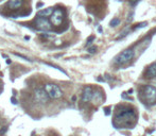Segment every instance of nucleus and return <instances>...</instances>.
Returning a JSON list of instances; mask_svg holds the SVG:
<instances>
[{"label": "nucleus", "instance_id": "25", "mask_svg": "<svg viewBox=\"0 0 156 136\" xmlns=\"http://www.w3.org/2000/svg\"><path fill=\"white\" fill-rule=\"evenodd\" d=\"M44 5V2H38L37 3V8H40V6Z\"/></svg>", "mask_w": 156, "mask_h": 136}, {"label": "nucleus", "instance_id": "7", "mask_svg": "<svg viewBox=\"0 0 156 136\" xmlns=\"http://www.w3.org/2000/svg\"><path fill=\"white\" fill-rule=\"evenodd\" d=\"M94 94L95 92L92 90V88L90 86H85L83 89V94H82V100L84 102H88L94 98Z\"/></svg>", "mask_w": 156, "mask_h": 136}, {"label": "nucleus", "instance_id": "23", "mask_svg": "<svg viewBox=\"0 0 156 136\" xmlns=\"http://www.w3.org/2000/svg\"><path fill=\"white\" fill-rule=\"evenodd\" d=\"M11 102H12V104H15V105H16V104L18 103L17 100L14 98V97H12V98H11Z\"/></svg>", "mask_w": 156, "mask_h": 136}, {"label": "nucleus", "instance_id": "8", "mask_svg": "<svg viewBox=\"0 0 156 136\" xmlns=\"http://www.w3.org/2000/svg\"><path fill=\"white\" fill-rule=\"evenodd\" d=\"M22 3L24 0H9L5 8H8L9 10H18L22 5Z\"/></svg>", "mask_w": 156, "mask_h": 136}, {"label": "nucleus", "instance_id": "18", "mask_svg": "<svg viewBox=\"0 0 156 136\" xmlns=\"http://www.w3.org/2000/svg\"><path fill=\"white\" fill-rule=\"evenodd\" d=\"M14 54L16 56H19V58H24V60H26V61H28V62H31V60L28 58V56H26V55H22V54H19V53H15L14 52Z\"/></svg>", "mask_w": 156, "mask_h": 136}, {"label": "nucleus", "instance_id": "6", "mask_svg": "<svg viewBox=\"0 0 156 136\" xmlns=\"http://www.w3.org/2000/svg\"><path fill=\"white\" fill-rule=\"evenodd\" d=\"M34 97H35V100L38 103H42V104H46L49 101V98H50L49 95L47 94V92L45 90V88H40V87H37L35 89Z\"/></svg>", "mask_w": 156, "mask_h": 136}, {"label": "nucleus", "instance_id": "11", "mask_svg": "<svg viewBox=\"0 0 156 136\" xmlns=\"http://www.w3.org/2000/svg\"><path fill=\"white\" fill-rule=\"evenodd\" d=\"M109 24H110V27H117V26H119L120 24V19L119 18H113L112 20H110V22H109Z\"/></svg>", "mask_w": 156, "mask_h": 136}, {"label": "nucleus", "instance_id": "12", "mask_svg": "<svg viewBox=\"0 0 156 136\" xmlns=\"http://www.w3.org/2000/svg\"><path fill=\"white\" fill-rule=\"evenodd\" d=\"M146 26H148V22H147V21H142V22H139V24H135V26L133 27V29H134V30H136V29H141V28H144Z\"/></svg>", "mask_w": 156, "mask_h": 136}, {"label": "nucleus", "instance_id": "2", "mask_svg": "<svg viewBox=\"0 0 156 136\" xmlns=\"http://www.w3.org/2000/svg\"><path fill=\"white\" fill-rule=\"evenodd\" d=\"M45 90L47 92V94L49 95L51 99H60L63 96V92L61 89V87L53 83H47L44 85Z\"/></svg>", "mask_w": 156, "mask_h": 136}, {"label": "nucleus", "instance_id": "5", "mask_svg": "<svg viewBox=\"0 0 156 136\" xmlns=\"http://www.w3.org/2000/svg\"><path fill=\"white\" fill-rule=\"evenodd\" d=\"M143 94L147 101L153 104L156 101V88L152 85H147L143 87Z\"/></svg>", "mask_w": 156, "mask_h": 136}, {"label": "nucleus", "instance_id": "26", "mask_svg": "<svg viewBox=\"0 0 156 136\" xmlns=\"http://www.w3.org/2000/svg\"><path fill=\"white\" fill-rule=\"evenodd\" d=\"M98 31H99V32H102V28H101V27H99V28H98Z\"/></svg>", "mask_w": 156, "mask_h": 136}, {"label": "nucleus", "instance_id": "10", "mask_svg": "<svg viewBox=\"0 0 156 136\" xmlns=\"http://www.w3.org/2000/svg\"><path fill=\"white\" fill-rule=\"evenodd\" d=\"M54 9L53 8H48V9H44V10L42 11H38L37 13V16L39 17H45V18H48L50 17L52 15V13H53Z\"/></svg>", "mask_w": 156, "mask_h": 136}, {"label": "nucleus", "instance_id": "9", "mask_svg": "<svg viewBox=\"0 0 156 136\" xmlns=\"http://www.w3.org/2000/svg\"><path fill=\"white\" fill-rule=\"evenodd\" d=\"M146 78L149 79H152L156 77V63H153L152 65L148 67V70H147V73H146Z\"/></svg>", "mask_w": 156, "mask_h": 136}, {"label": "nucleus", "instance_id": "27", "mask_svg": "<svg viewBox=\"0 0 156 136\" xmlns=\"http://www.w3.org/2000/svg\"><path fill=\"white\" fill-rule=\"evenodd\" d=\"M76 96H73V97H72V101L74 102V101H76Z\"/></svg>", "mask_w": 156, "mask_h": 136}, {"label": "nucleus", "instance_id": "14", "mask_svg": "<svg viewBox=\"0 0 156 136\" xmlns=\"http://www.w3.org/2000/svg\"><path fill=\"white\" fill-rule=\"evenodd\" d=\"M45 65H47V66H50V67H52V68H55V69L60 70L61 72H63V73H64V74H67L65 70H63L62 68H61V67H58V66H55V65H53V64H50V63H45Z\"/></svg>", "mask_w": 156, "mask_h": 136}, {"label": "nucleus", "instance_id": "24", "mask_svg": "<svg viewBox=\"0 0 156 136\" xmlns=\"http://www.w3.org/2000/svg\"><path fill=\"white\" fill-rule=\"evenodd\" d=\"M49 37H50V36H49L48 34H40V38H44L45 39V38H49Z\"/></svg>", "mask_w": 156, "mask_h": 136}, {"label": "nucleus", "instance_id": "29", "mask_svg": "<svg viewBox=\"0 0 156 136\" xmlns=\"http://www.w3.org/2000/svg\"><path fill=\"white\" fill-rule=\"evenodd\" d=\"M98 81H101V82H102V81H104V80L102 78H98Z\"/></svg>", "mask_w": 156, "mask_h": 136}, {"label": "nucleus", "instance_id": "1", "mask_svg": "<svg viewBox=\"0 0 156 136\" xmlns=\"http://www.w3.org/2000/svg\"><path fill=\"white\" fill-rule=\"evenodd\" d=\"M134 55H135V52L133 49H125V50L122 51L120 54H118L115 58L114 63L116 65H124L128 62H130L131 60H133Z\"/></svg>", "mask_w": 156, "mask_h": 136}, {"label": "nucleus", "instance_id": "22", "mask_svg": "<svg viewBox=\"0 0 156 136\" xmlns=\"http://www.w3.org/2000/svg\"><path fill=\"white\" fill-rule=\"evenodd\" d=\"M133 16H134V12H131V14H128V21H132Z\"/></svg>", "mask_w": 156, "mask_h": 136}, {"label": "nucleus", "instance_id": "17", "mask_svg": "<svg viewBox=\"0 0 156 136\" xmlns=\"http://www.w3.org/2000/svg\"><path fill=\"white\" fill-rule=\"evenodd\" d=\"M139 1L140 0H128V3H130L131 6H136Z\"/></svg>", "mask_w": 156, "mask_h": 136}, {"label": "nucleus", "instance_id": "15", "mask_svg": "<svg viewBox=\"0 0 156 136\" xmlns=\"http://www.w3.org/2000/svg\"><path fill=\"white\" fill-rule=\"evenodd\" d=\"M95 38H96V36H94V35L89 36V37L87 38V40H86V47H87V46H90V45H91V43L95 40Z\"/></svg>", "mask_w": 156, "mask_h": 136}, {"label": "nucleus", "instance_id": "28", "mask_svg": "<svg viewBox=\"0 0 156 136\" xmlns=\"http://www.w3.org/2000/svg\"><path fill=\"white\" fill-rule=\"evenodd\" d=\"M128 94H132V92H133V89H132V88H131V89H128Z\"/></svg>", "mask_w": 156, "mask_h": 136}, {"label": "nucleus", "instance_id": "21", "mask_svg": "<svg viewBox=\"0 0 156 136\" xmlns=\"http://www.w3.org/2000/svg\"><path fill=\"white\" fill-rule=\"evenodd\" d=\"M104 111H105V115H106V116H108V115L110 114V107H105V108H104Z\"/></svg>", "mask_w": 156, "mask_h": 136}, {"label": "nucleus", "instance_id": "19", "mask_svg": "<svg viewBox=\"0 0 156 136\" xmlns=\"http://www.w3.org/2000/svg\"><path fill=\"white\" fill-rule=\"evenodd\" d=\"M6 131H8V126H2L1 129H0V135H3L4 133L6 132Z\"/></svg>", "mask_w": 156, "mask_h": 136}, {"label": "nucleus", "instance_id": "4", "mask_svg": "<svg viewBox=\"0 0 156 136\" xmlns=\"http://www.w3.org/2000/svg\"><path fill=\"white\" fill-rule=\"evenodd\" d=\"M64 18H65V14H64V11L62 9H55L52 13V15L50 16V22L52 26L54 27H60L61 24H63L64 21Z\"/></svg>", "mask_w": 156, "mask_h": 136}, {"label": "nucleus", "instance_id": "20", "mask_svg": "<svg viewBox=\"0 0 156 136\" xmlns=\"http://www.w3.org/2000/svg\"><path fill=\"white\" fill-rule=\"evenodd\" d=\"M122 98H123V99H126V100L133 101V98H131V97H128V96H126V92H123V94H122Z\"/></svg>", "mask_w": 156, "mask_h": 136}, {"label": "nucleus", "instance_id": "16", "mask_svg": "<svg viewBox=\"0 0 156 136\" xmlns=\"http://www.w3.org/2000/svg\"><path fill=\"white\" fill-rule=\"evenodd\" d=\"M87 51H88V53H90V54L96 53V51H97V47H96V46H91V47H89V48L87 49Z\"/></svg>", "mask_w": 156, "mask_h": 136}, {"label": "nucleus", "instance_id": "13", "mask_svg": "<svg viewBox=\"0 0 156 136\" xmlns=\"http://www.w3.org/2000/svg\"><path fill=\"white\" fill-rule=\"evenodd\" d=\"M128 32H130V28H126V29H125V30H124V31H123V32H122V33H120V35H119V36H118V37H117V38H116V39H117V40H118V39H121V38H123V37H125V36H126V35H128Z\"/></svg>", "mask_w": 156, "mask_h": 136}, {"label": "nucleus", "instance_id": "3", "mask_svg": "<svg viewBox=\"0 0 156 136\" xmlns=\"http://www.w3.org/2000/svg\"><path fill=\"white\" fill-rule=\"evenodd\" d=\"M34 26L35 29L38 31H44V32L51 31V22L48 18L37 16L34 20Z\"/></svg>", "mask_w": 156, "mask_h": 136}]
</instances>
